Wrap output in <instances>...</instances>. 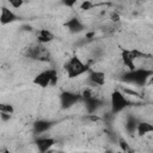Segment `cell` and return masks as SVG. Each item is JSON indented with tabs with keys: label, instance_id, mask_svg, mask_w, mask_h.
Instances as JSON below:
<instances>
[{
	"label": "cell",
	"instance_id": "cell-1",
	"mask_svg": "<svg viewBox=\"0 0 153 153\" xmlns=\"http://www.w3.org/2000/svg\"><path fill=\"white\" fill-rule=\"evenodd\" d=\"M65 71H66V74L69 79H74V78H78L85 73H88L90 68L80 57L72 56L65 63Z\"/></svg>",
	"mask_w": 153,
	"mask_h": 153
},
{
	"label": "cell",
	"instance_id": "cell-2",
	"mask_svg": "<svg viewBox=\"0 0 153 153\" xmlns=\"http://www.w3.org/2000/svg\"><path fill=\"white\" fill-rule=\"evenodd\" d=\"M153 74L152 69H147V68H135L134 71H128L124 75H123V81L136 85V86H145L148 82L149 76Z\"/></svg>",
	"mask_w": 153,
	"mask_h": 153
},
{
	"label": "cell",
	"instance_id": "cell-3",
	"mask_svg": "<svg viewBox=\"0 0 153 153\" xmlns=\"http://www.w3.org/2000/svg\"><path fill=\"white\" fill-rule=\"evenodd\" d=\"M32 82L42 88L55 86L57 82V71L54 68H48L44 71H41L38 74L35 75Z\"/></svg>",
	"mask_w": 153,
	"mask_h": 153
},
{
	"label": "cell",
	"instance_id": "cell-4",
	"mask_svg": "<svg viewBox=\"0 0 153 153\" xmlns=\"http://www.w3.org/2000/svg\"><path fill=\"white\" fill-rule=\"evenodd\" d=\"M130 104L129 99L127 98L126 93L121 90H115L112 91L110 96V108L112 114H118L123 111L126 108H128Z\"/></svg>",
	"mask_w": 153,
	"mask_h": 153
},
{
	"label": "cell",
	"instance_id": "cell-5",
	"mask_svg": "<svg viewBox=\"0 0 153 153\" xmlns=\"http://www.w3.org/2000/svg\"><path fill=\"white\" fill-rule=\"evenodd\" d=\"M82 100V97L80 93L73 92V91H62L60 93V105L62 109H69L74 106L76 103Z\"/></svg>",
	"mask_w": 153,
	"mask_h": 153
},
{
	"label": "cell",
	"instance_id": "cell-6",
	"mask_svg": "<svg viewBox=\"0 0 153 153\" xmlns=\"http://www.w3.org/2000/svg\"><path fill=\"white\" fill-rule=\"evenodd\" d=\"M139 55V53L136 50L130 51V50H123L121 53V60L123 66H126L128 68V71H134L136 68L135 66V59Z\"/></svg>",
	"mask_w": 153,
	"mask_h": 153
},
{
	"label": "cell",
	"instance_id": "cell-7",
	"mask_svg": "<svg viewBox=\"0 0 153 153\" xmlns=\"http://www.w3.org/2000/svg\"><path fill=\"white\" fill-rule=\"evenodd\" d=\"M55 139L50 137V136H38V139L36 140V147L41 153H45L51 149V147L55 145Z\"/></svg>",
	"mask_w": 153,
	"mask_h": 153
},
{
	"label": "cell",
	"instance_id": "cell-8",
	"mask_svg": "<svg viewBox=\"0 0 153 153\" xmlns=\"http://www.w3.org/2000/svg\"><path fill=\"white\" fill-rule=\"evenodd\" d=\"M17 14L7 6H2L1 7V13H0V23L1 25H7L11 24L13 22L17 20Z\"/></svg>",
	"mask_w": 153,
	"mask_h": 153
},
{
	"label": "cell",
	"instance_id": "cell-9",
	"mask_svg": "<svg viewBox=\"0 0 153 153\" xmlns=\"http://www.w3.org/2000/svg\"><path fill=\"white\" fill-rule=\"evenodd\" d=\"M65 26H66L67 30H68L69 32H72V33H79V32H81V31L85 29L84 23H82L79 18H76V17L69 18V19L65 23Z\"/></svg>",
	"mask_w": 153,
	"mask_h": 153
},
{
	"label": "cell",
	"instance_id": "cell-10",
	"mask_svg": "<svg viewBox=\"0 0 153 153\" xmlns=\"http://www.w3.org/2000/svg\"><path fill=\"white\" fill-rule=\"evenodd\" d=\"M88 81L92 85L103 86L106 81V75L102 71H90L88 72Z\"/></svg>",
	"mask_w": 153,
	"mask_h": 153
},
{
	"label": "cell",
	"instance_id": "cell-11",
	"mask_svg": "<svg viewBox=\"0 0 153 153\" xmlns=\"http://www.w3.org/2000/svg\"><path fill=\"white\" fill-rule=\"evenodd\" d=\"M51 127H53V122L51 121H48V120H38V121H36L32 124L33 131L36 134H38V135L47 133Z\"/></svg>",
	"mask_w": 153,
	"mask_h": 153
},
{
	"label": "cell",
	"instance_id": "cell-12",
	"mask_svg": "<svg viewBox=\"0 0 153 153\" xmlns=\"http://www.w3.org/2000/svg\"><path fill=\"white\" fill-rule=\"evenodd\" d=\"M55 39V35L49 29H41L37 31V41L39 44H48Z\"/></svg>",
	"mask_w": 153,
	"mask_h": 153
},
{
	"label": "cell",
	"instance_id": "cell-13",
	"mask_svg": "<svg viewBox=\"0 0 153 153\" xmlns=\"http://www.w3.org/2000/svg\"><path fill=\"white\" fill-rule=\"evenodd\" d=\"M136 133L139 136H145L147 134L153 133V123L147 121H140L136 126Z\"/></svg>",
	"mask_w": 153,
	"mask_h": 153
},
{
	"label": "cell",
	"instance_id": "cell-14",
	"mask_svg": "<svg viewBox=\"0 0 153 153\" xmlns=\"http://www.w3.org/2000/svg\"><path fill=\"white\" fill-rule=\"evenodd\" d=\"M82 100H84L85 106H86V109H87V111H88L90 114L94 112V111L97 110V108L99 106V104H100V102H99L94 96H92V97H90V98H86V99H82Z\"/></svg>",
	"mask_w": 153,
	"mask_h": 153
},
{
	"label": "cell",
	"instance_id": "cell-15",
	"mask_svg": "<svg viewBox=\"0 0 153 153\" xmlns=\"http://www.w3.org/2000/svg\"><path fill=\"white\" fill-rule=\"evenodd\" d=\"M136 126H137V121L134 120V118H130V120L127 121L126 129H127L129 133H134V131H136Z\"/></svg>",
	"mask_w": 153,
	"mask_h": 153
},
{
	"label": "cell",
	"instance_id": "cell-16",
	"mask_svg": "<svg viewBox=\"0 0 153 153\" xmlns=\"http://www.w3.org/2000/svg\"><path fill=\"white\" fill-rule=\"evenodd\" d=\"M6 1H7L8 5H10L12 8H14V10H19V8H22L23 5H24V0H6Z\"/></svg>",
	"mask_w": 153,
	"mask_h": 153
},
{
	"label": "cell",
	"instance_id": "cell-17",
	"mask_svg": "<svg viewBox=\"0 0 153 153\" xmlns=\"http://www.w3.org/2000/svg\"><path fill=\"white\" fill-rule=\"evenodd\" d=\"M94 7V4L91 1V0H84L81 4H80V8L82 11H90Z\"/></svg>",
	"mask_w": 153,
	"mask_h": 153
},
{
	"label": "cell",
	"instance_id": "cell-18",
	"mask_svg": "<svg viewBox=\"0 0 153 153\" xmlns=\"http://www.w3.org/2000/svg\"><path fill=\"white\" fill-rule=\"evenodd\" d=\"M0 111H4V112H7V114L12 115L14 112V108H13V105H11L8 103H2L0 105Z\"/></svg>",
	"mask_w": 153,
	"mask_h": 153
},
{
	"label": "cell",
	"instance_id": "cell-19",
	"mask_svg": "<svg viewBox=\"0 0 153 153\" xmlns=\"http://www.w3.org/2000/svg\"><path fill=\"white\" fill-rule=\"evenodd\" d=\"M118 146H120L121 151H123V152H130V151H131V148H130L129 143H128L124 139H122V137L118 140Z\"/></svg>",
	"mask_w": 153,
	"mask_h": 153
},
{
	"label": "cell",
	"instance_id": "cell-20",
	"mask_svg": "<svg viewBox=\"0 0 153 153\" xmlns=\"http://www.w3.org/2000/svg\"><path fill=\"white\" fill-rule=\"evenodd\" d=\"M78 2H79V0H61V4H62L65 7H68V8L74 7Z\"/></svg>",
	"mask_w": 153,
	"mask_h": 153
},
{
	"label": "cell",
	"instance_id": "cell-21",
	"mask_svg": "<svg viewBox=\"0 0 153 153\" xmlns=\"http://www.w3.org/2000/svg\"><path fill=\"white\" fill-rule=\"evenodd\" d=\"M11 116H12L11 114H7V112H4V111H0V117H1V121H2V122L10 121Z\"/></svg>",
	"mask_w": 153,
	"mask_h": 153
},
{
	"label": "cell",
	"instance_id": "cell-22",
	"mask_svg": "<svg viewBox=\"0 0 153 153\" xmlns=\"http://www.w3.org/2000/svg\"><path fill=\"white\" fill-rule=\"evenodd\" d=\"M110 19H111V22H114V23H118V22H120V16H118L117 13H112V14L110 16Z\"/></svg>",
	"mask_w": 153,
	"mask_h": 153
},
{
	"label": "cell",
	"instance_id": "cell-23",
	"mask_svg": "<svg viewBox=\"0 0 153 153\" xmlns=\"http://www.w3.org/2000/svg\"><path fill=\"white\" fill-rule=\"evenodd\" d=\"M94 36V32L92 31V32H88V33H86V38H91V37H93Z\"/></svg>",
	"mask_w": 153,
	"mask_h": 153
},
{
	"label": "cell",
	"instance_id": "cell-24",
	"mask_svg": "<svg viewBox=\"0 0 153 153\" xmlns=\"http://www.w3.org/2000/svg\"><path fill=\"white\" fill-rule=\"evenodd\" d=\"M147 84H149V85H153V74L149 76V79H148V82Z\"/></svg>",
	"mask_w": 153,
	"mask_h": 153
},
{
	"label": "cell",
	"instance_id": "cell-25",
	"mask_svg": "<svg viewBox=\"0 0 153 153\" xmlns=\"http://www.w3.org/2000/svg\"><path fill=\"white\" fill-rule=\"evenodd\" d=\"M137 1H143V0H137Z\"/></svg>",
	"mask_w": 153,
	"mask_h": 153
}]
</instances>
